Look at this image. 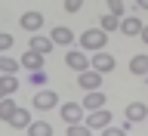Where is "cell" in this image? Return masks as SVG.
Returning <instances> with one entry per match:
<instances>
[{"mask_svg": "<svg viewBox=\"0 0 148 136\" xmlns=\"http://www.w3.org/2000/svg\"><path fill=\"white\" fill-rule=\"evenodd\" d=\"M80 46H83V50H90V53L105 50V46H108V31H102V28H90V31H83V34H80Z\"/></svg>", "mask_w": 148, "mask_h": 136, "instance_id": "cell-1", "label": "cell"}, {"mask_svg": "<svg viewBox=\"0 0 148 136\" xmlns=\"http://www.w3.org/2000/svg\"><path fill=\"white\" fill-rule=\"evenodd\" d=\"M111 111L105 108V105H102V108H92V111H86V121H83V124H86V127L90 130H102V127H108L111 124Z\"/></svg>", "mask_w": 148, "mask_h": 136, "instance_id": "cell-2", "label": "cell"}, {"mask_svg": "<svg viewBox=\"0 0 148 136\" xmlns=\"http://www.w3.org/2000/svg\"><path fill=\"white\" fill-rule=\"evenodd\" d=\"M102 77H105V74L96 71V68H83V71H77L80 90H99V87H102Z\"/></svg>", "mask_w": 148, "mask_h": 136, "instance_id": "cell-3", "label": "cell"}, {"mask_svg": "<svg viewBox=\"0 0 148 136\" xmlns=\"http://www.w3.org/2000/svg\"><path fill=\"white\" fill-rule=\"evenodd\" d=\"M114 56L111 53H105V50H96L92 53V62H90V68H96V71H102V74H108V71H114Z\"/></svg>", "mask_w": 148, "mask_h": 136, "instance_id": "cell-4", "label": "cell"}, {"mask_svg": "<svg viewBox=\"0 0 148 136\" xmlns=\"http://www.w3.org/2000/svg\"><path fill=\"white\" fill-rule=\"evenodd\" d=\"M59 118H62L65 124H77V121H83V108H80V102H65L62 108H59Z\"/></svg>", "mask_w": 148, "mask_h": 136, "instance_id": "cell-5", "label": "cell"}, {"mask_svg": "<svg viewBox=\"0 0 148 136\" xmlns=\"http://www.w3.org/2000/svg\"><path fill=\"white\" fill-rule=\"evenodd\" d=\"M31 102H34V108H37V111H49V108H56L59 96H56L53 90H43V87H40V93H37Z\"/></svg>", "mask_w": 148, "mask_h": 136, "instance_id": "cell-6", "label": "cell"}, {"mask_svg": "<svg viewBox=\"0 0 148 136\" xmlns=\"http://www.w3.org/2000/svg\"><path fill=\"white\" fill-rule=\"evenodd\" d=\"M142 25H145V22H139L136 16H120V25H117V31H120V34H127V37H139Z\"/></svg>", "mask_w": 148, "mask_h": 136, "instance_id": "cell-7", "label": "cell"}, {"mask_svg": "<svg viewBox=\"0 0 148 136\" xmlns=\"http://www.w3.org/2000/svg\"><path fill=\"white\" fill-rule=\"evenodd\" d=\"M65 65L71 68V71H83V68H90V59L83 50H71V53L65 56Z\"/></svg>", "mask_w": 148, "mask_h": 136, "instance_id": "cell-8", "label": "cell"}, {"mask_svg": "<svg viewBox=\"0 0 148 136\" xmlns=\"http://www.w3.org/2000/svg\"><path fill=\"white\" fill-rule=\"evenodd\" d=\"M6 124H9L12 130H25L28 124H31V111H28V108H18V105H16V111L6 118Z\"/></svg>", "mask_w": 148, "mask_h": 136, "instance_id": "cell-9", "label": "cell"}, {"mask_svg": "<svg viewBox=\"0 0 148 136\" xmlns=\"http://www.w3.org/2000/svg\"><path fill=\"white\" fill-rule=\"evenodd\" d=\"M102 105H105V93H102V90H86L80 108L83 111H92V108H102Z\"/></svg>", "mask_w": 148, "mask_h": 136, "instance_id": "cell-10", "label": "cell"}, {"mask_svg": "<svg viewBox=\"0 0 148 136\" xmlns=\"http://www.w3.org/2000/svg\"><path fill=\"white\" fill-rule=\"evenodd\" d=\"M49 40H53V43H59V46H71V43H74V31H71L68 25H59V28H53Z\"/></svg>", "mask_w": 148, "mask_h": 136, "instance_id": "cell-11", "label": "cell"}, {"mask_svg": "<svg viewBox=\"0 0 148 136\" xmlns=\"http://www.w3.org/2000/svg\"><path fill=\"white\" fill-rule=\"evenodd\" d=\"M18 25L25 28V31H31V34H37V31H40V25H43V16H40V12H22Z\"/></svg>", "mask_w": 148, "mask_h": 136, "instance_id": "cell-12", "label": "cell"}, {"mask_svg": "<svg viewBox=\"0 0 148 136\" xmlns=\"http://www.w3.org/2000/svg\"><path fill=\"white\" fill-rule=\"evenodd\" d=\"M53 40H49V37H40V34H34L31 37V43H28V50H34V53H40V56H49L53 53Z\"/></svg>", "mask_w": 148, "mask_h": 136, "instance_id": "cell-13", "label": "cell"}, {"mask_svg": "<svg viewBox=\"0 0 148 136\" xmlns=\"http://www.w3.org/2000/svg\"><path fill=\"white\" fill-rule=\"evenodd\" d=\"M145 118H148V105H145V102H130V105H127V121H130V124L145 121Z\"/></svg>", "mask_w": 148, "mask_h": 136, "instance_id": "cell-14", "label": "cell"}, {"mask_svg": "<svg viewBox=\"0 0 148 136\" xmlns=\"http://www.w3.org/2000/svg\"><path fill=\"white\" fill-rule=\"evenodd\" d=\"M25 133L28 136H53V124L49 121H31L25 127Z\"/></svg>", "mask_w": 148, "mask_h": 136, "instance_id": "cell-15", "label": "cell"}, {"mask_svg": "<svg viewBox=\"0 0 148 136\" xmlns=\"http://www.w3.org/2000/svg\"><path fill=\"white\" fill-rule=\"evenodd\" d=\"M22 68H28V71H34V68H43V56L40 53H34V50H28L25 56H22Z\"/></svg>", "mask_w": 148, "mask_h": 136, "instance_id": "cell-16", "label": "cell"}, {"mask_svg": "<svg viewBox=\"0 0 148 136\" xmlns=\"http://www.w3.org/2000/svg\"><path fill=\"white\" fill-rule=\"evenodd\" d=\"M130 71H133V74H142V77H145V71H148V53L133 56V59H130Z\"/></svg>", "mask_w": 148, "mask_h": 136, "instance_id": "cell-17", "label": "cell"}, {"mask_svg": "<svg viewBox=\"0 0 148 136\" xmlns=\"http://www.w3.org/2000/svg\"><path fill=\"white\" fill-rule=\"evenodd\" d=\"M0 90H3V96H16L18 77H16V74H3V77H0Z\"/></svg>", "mask_w": 148, "mask_h": 136, "instance_id": "cell-18", "label": "cell"}, {"mask_svg": "<svg viewBox=\"0 0 148 136\" xmlns=\"http://www.w3.org/2000/svg\"><path fill=\"white\" fill-rule=\"evenodd\" d=\"M117 25H120V16H111V12H105V16L99 19V28H102V31H108V34H111V31H117Z\"/></svg>", "mask_w": 148, "mask_h": 136, "instance_id": "cell-19", "label": "cell"}, {"mask_svg": "<svg viewBox=\"0 0 148 136\" xmlns=\"http://www.w3.org/2000/svg\"><path fill=\"white\" fill-rule=\"evenodd\" d=\"M12 111H16V99H12V96H3V99H0V121H6Z\"/></svg>", "mask_w": 148, "mask_h": 136, "instance_id": "cell-20", "label": "cell"}, {"mask_svg": "<svg viewBox=\"0 0 148 136\" xmlns=\"http://www.w3.org/2000/svg\"><path fill=\"white\" fill-rule=\"evenodd\" d=\"M18 71V62L9 59V56H0V74H16Z\"/></svg>", "mask_w": 148, "mask_h": 136, "instance_id": "cell-21", "label": "cell"}, {"mask_svg": "<svg viewBox=\"0 0 148 136\" xmlns=\"http://www.w3.org/2000/svg\"><path fill=\"white\" fill-rule=\"evenodd\" d=\"M68 136H92V130L77 121V124H68Z\"/></svg>", "mask_w": 148, "mask_h": 136, "instance_id": "cell-22", "label": "cell"}, {"mask_svg": "<svg viewBox=\"0 0 148 136\" xmlns=\"http://www.w3.org/2000/svg\"><path fill=\"white\" fill-rule=\"evenodd\" d=\"M31 84H34V87H43L46 84V71L43 68H34V71H31Z\"/></svg>", "mask_w": 148, "mask_h": 136, "instance_id": "cell-23", "label": "cell"}, {"mask_svg": "<svg viewBox=\"0 0 148 136\" xmlns=\"http://www.w3.org/2000/svg\"><path fill=\"white\" fill-rule=\"evenodd\" d=\"M123 9H127L123 0H108V12H111V16H123Z\"/></svg>", "mask_w": 148, "mask_h": 136, "instance_id": "cell-24", "label": "cell"}, {"mask_svg": "<svg viewBox=\"0 0 148 136\" xmlns=\"http://www.w3.org/2000/svg\"><path fill=\"white\" fill-rule=\"evenodd\" d=\"M102 136H127V130H123V127H111V124H108V127H102Z\"/></svg>", "mask_w": 148, "mask_h": 136, "instance_id": "cell-25", "label": "cell"}, {"mask_svg": "<svg viewBox=\"0 0 148 136\" xmlns=\"http://www.w3.org/2000/svg\"><path fill=\"white\" fill-rule=\"evenodd\" d=\"M9 46H12V34H3L0 31V53H9Z\"/></svg>", "mask_w": 148, "mask_h": 136, "instance_id": "cell-26", "label": "cell"}, {"mask_svg": "<svg viewBox=\"0 0 148 136\" xmlns=\"http://www.w3.org/2000/svg\"><path fill=\"white\" fill-rule=\"evenodd\" d=\"M80 6H83V0H65V9H68V12H77Z\"/></svg>", "mask_w": 148, "mask_h": 136, "instance_id": "cell-27", "label": "cell"}, {"mask_svg": "<svg viewBox=\"0 0 148 136\" xmlns=\"http://www.w3.org/2000/svg\"><path fill=\"white\" fill-rule=\"evenodd\" d=\"M139 37H142V43L148 46V25H142V31H139Z\"/></svg>", "mask_w": 148, "mask_h": 136, "instance_id": "cell-28", "label": "cell"}, {"mask_svg": "<svg viewBox=\"0 0 148 136\" xmlns=\"http://www.w3.org/2000/svg\"><path fill=\"white\" fill-rule=\"evenodd\" d=\"M139 3V9H148V0H136Z\"/></svg>", "mask_w": 148, "mask_h": 136, "instance_id": "cell-29", "label": "cell"}, {"mask_svg": "<svg viewBox=\"0 0 148 136\" xmlns=\"http://www.w3.org/2000/svg\"><path fill=\"white\" fill-rule=\"evenodd\" d=\"M0 99H3V90H0Z\"/></svg>", "mask_w": 148, "mask_h": 136, "instance_id": "cell-30", "label": "cell"}, {"mask_svg": "<svg viewBox=\"0 0 148 136\" xmlns=\"http://www.w3.org/2000/svg\"><path fill=\"white\" fill-rule=\"evenodd\" d=\"M145 81H148V71H145Z\"/></svg>", "mask_w": 148, "mask_h": 136, "instance_id": "cell-31", "label": "cell"}]
</instances>
